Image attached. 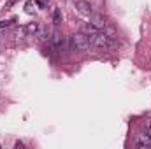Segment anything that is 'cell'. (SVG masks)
I'll use <instances>...</instances> for the list:
<instances>
[{
	"mask_svg": "<svg viewBox=\"0 0 151 149\" xmlns=\"http://www.w3.org/2000/svg\"><path fill=\"white\" fill-rule=\"evenodd\" d=\"M90 39V44L97 49H102V51H114L116 49V44L113 42V39H109L104 32H97L93 35H88Z\"/></svg>",
	"mask_w": 151,
	"mask_h": 149,
	"instance_id": "1",
	"label": "cell"
},
{
	"mask_svg": "<svg viewBox=\"0 0 151 149\" xmlns=\"http://www.w3.org/2000/svg\"><path fill=\"white\" fill-rule=\"evenodd\" d=\"M90 39L88 35H84L83 32L81 34H74V35H70L69 37V47H70V51H81V53H84V51H88L90 49Z\"/></svg>",
	"mask_w": 151,
	"mask_h": 149,
	"instance_id": "2",
	"label": "cell"
},
{
	"mask_svg": "<svg viewBox=\"0 0 151 149\" xmlns=\"http://www.w3.org/2000/svg\"><path fill=\"white\" fill-rule=\"evenodd\" d=\"M90 23L99 30V32H102L106 27H107V19L102 16V14H91V19H90Z\"/></svg>",
	"mask_w": 151,
	"mask_h": 149,
	"instance_id": "3",
	"label": "cell"
},
{
	"mask_svg": "<svg viewBox=\"0 0 151 149\" xmlns=\"http://www.w3.org/2000/svg\"><path fill=\"white\" fill-rule=\"evenodd\" d=\"M76 9H77L83 16H91V14H93L91 4L86 2V0H77V2H76Z\"/></svg>",
	"mask_w": 151,
	"mask_h": 149,
	"instance_id": "4",
	"label": "cell"
},
{
	"mask_svg": "<svg viewBox=\"0 0 151 149\" xmlns=\"http://www.w3.org/2000/svg\"><path fill=\"white\" fill-rule=\"evenodd\" d=\"M135 146L139 149H148L151 148V137L146 133V135H137V139H135Z\"/></svg>",
	"mask_w": 151,
	"mask_h": 149,
	"instance_id": "5",
	"label": "cell"
},
{
	"mask_svg": "<svg viewBox=\"0 0 151 149\" xmlns=\"http://www.w3.org/2000/svg\"><path fill=\"white\" fill-rule=\"evenodd\" d=\"M51 42H53V46H55V49H56V51H60V49H62L63 39H62V34H60V30H55V32H53Z\"/></svg>",
	"mask_w": 151,
	"mask_h": 149,
	"instance_id": "6",
	"label": "cell"
},
{
	"mask_svg": "<svg viewBox=\"0 0 151 149\" xmlns=\"http://www.w3.org/2000/svg\"><path fill=\"white\" fill-rule=\"evenodd\" d=\"M81 32H83L84 35H93V34H97L99 30H97L91 23H84V25H81Z\"/></svg>",
	"mask_w": 151,
	"mask_h": 149,
	"instance_id": "7",
	"label": "cell"
},
{
	"mask_svg": "<svg viewBox=\"0 0 151 149\" xmlns=\"http://www.w3.org/2000/svg\"><path fill=\"white\" fill-rule=\"evenodd\" d=\"M39 32V25L37 23H28L25 27V35H35Z\"/></svg>",
	"mask_w": 151,
	"mask_h": 149,
	"instance_id": "8",
	"label": "cell"
},
{
	"mask_svg": "<svg viewBox=\"0 0 151 149\" xmlns=\"http://www.w3.org/2000/svg\"><path fill=\"white\" fill-rule=\"evenodd\" d=\"M102 32H104V34H106V35H107L109 39H113V40H116V39H118V34H116V30H114V28L111 27V25H109V23H107V27H106Z\"/></svg>",
	"mask_w": 151,
	"mask_h": 149,
	"instance_id": "9",
	"label": "cell"
},
{
	"mask_svg": "<svg viewBox=\"0 0 151 149\" xmlns=\"http://www.w3.org/2000/svg\"><path fill=\"white\" fill-rule=\"evenodd\" d=\"M53 23H55V25H60V23H62V12H60V9H55V14H53Z\"/></svg>",
	"mask_w": 151,
	"mask_h": 149,
	"instance_id": "10",
	"label": "cell"
},
{
	"mask_svg": "<svg viewBox=\"0 0 151 149\" xmlns=\"http://www.w3.org/2000/svg\"><path fill=\"white\" fill-rule=\"evenodd\" d=\"M11 25H12L11 19H2V21H0V28H9Z\"/></svg>",
	"mask_w": 151,
	"mask_h": 149,
	"instance_id": "11",
	"label": "cell"
},
{
	"mask_svg": "<svg viewBox=\"0 0 151 149\" xmlns=\"http://www.w3.org/2000/svg\"><path fill=\"white\" fill-rule=\"evenodd\" d=\"M25 11H27L28 14H34V11H35V9H34V4H32V2H28V4L25 5Z\"/></svg>",
	"mask_w": 151,
	"mask_h": 149,
	"instance_id": "12",
	"label": "cell"
},
{
	"mask_svg": "<svg viewBox=\"0 0 151 149\" xmlns=\"http://www.w3.org/2000/svg\"><path fill=\"white\" fill-rule=\"evenodd\" d=\"M146 133L151 137V121H148V123H146Z\"/></svg>",
	"mask_w": 151,
	"mask_h": 149,
	"instance_id": "13",
	"label": "cell"
}]
</instances>
